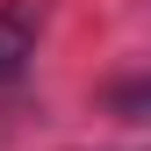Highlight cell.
I'll return each instance as SVG.
<instances>
[{"label": "cell", "mask_w": 151, "mask_h": 151, "mask_svg": "<svg viewBox=\"0 0 151 151\" xmlns=\"http://www.w3.org/2000/svg\"><path fill=\"white\" fill-rule=\"evenodd\" d=\"M36 22H43L36 0H7V7H0V86L29 72V58H36Z\"/></svg>", "instance_id": "obj_1"}]
</instances>
